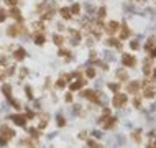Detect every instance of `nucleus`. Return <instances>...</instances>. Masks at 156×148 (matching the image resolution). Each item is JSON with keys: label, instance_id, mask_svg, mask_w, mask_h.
Returning <instances> with one entry per match:
<instances>
[{"label": "nucleus", "instance_id": "f257e3e1", "mask_svg": "<svg viewBox=\"0 0 156 148\" xmlns=\"http://www.w3.org/2000/svg\"><path fill=\"white\" fill-rule=\"evenodd\" d=\"M0 147H5V143L10 140V138H13V135H15V132L12 130L10 127H7V125H2L0 127Z\"/></svg>", "mask_w": 156, "mask_h": 148}, {"label": "nucleus", "instance_id": "f03ea898", "mask_svg": "<svg viewBox=\"0 0 156 148\" xmlns=\"http://www.w3.org/2000/svg\"><path fill=\"white\" fill-rule=\"evenodd\" d=\"M126 102H128V97H126V94L115 92V96H113V99H112L113 107H123V105H126Z\"/></svg>", "mask_w": 156, "mask_h": 148}, {"label": "nucleus", "instance_id": "7ed1b4c3", "mask_svg": "<svg viewBox=\"0 0 156 148\" xmlns=\"http://www.w3.org/2000/svg\"><path fill=\"white\" fill-rule=\"evenodd\" d=\"M136 64V58L131 56L130 53H123L122 54V66L125 67H133Z\"/></svg>", "mask_w": 156, "mask_h": 148}, {"label": "nucleus", "instance_id": "20e7f679", "mask_svg": "<svg viewBox=\"0 0 156 148\" xmlns=\"http://www.w3.org/2000/svg\"><path fill=\"white\" fill-rule=\"evenodd\" d=\"M104 30H105L107 35H113V33H117L120 30V23L118 21H109V25L104 26Z\"/></svg>", "mask_w": 156, "mask_h": 148}, {"label": "nucleus", "instance_id": "39448f33", "mask_svg": "<svg viewBox=\"0 0 156 148\" xmlns=\"http://www.w3.org/2000/svg\"><path fill=\"white\" fill-rule=\"evenodd\" d=\"M82 96L87 97L89 101H94L96 104L100 102V101H99V94H97V91H84V92H82Z\"/></svg>", "mask_w": 156, "mask_h": 148}, {"label": "nucleus", "instance_id": "423d86ee", "mask_svg": "<svg viewBox=\"0 0 156 148\" xmlns=\"http://www.w3.org/2000/svg\"><path fill=\"white\" fill-rule=\"evenodd\" d=\"M120 30H122V31H120V35H118V40H126V38L131 35L130 28H128L125 23H123V25H120Z\"/></svg>", "mask_w": 156, "mask_h": 148}, {"label": "nucleus", "instance_id": "0eeeda50", "mask_svg": "<svg viewBox=\"0 0 156 148\" xmlns=\"http://www.w3.org/2000/svg\"><path fill=\"white\" fill-rule=\"evenodd\" d=\"M8 15L12 17V18H15L16 21H23V15H21V12L16 8V7H12L10 8V13Z\"/></svg>", "mask_w": 156, "mask_h": 148}, {"label": "nucleus", "instance_id": "6e6552de", "mask_svg": "<svg viewBox=\"0 0 156 148\" xmlns=\"http://www.w3.org/2000/svg\"><path fill=\"white\" fill-rule=\"evenodd\" d=\"M10 118L16 123V125H21V127H23V125H26V120H28V118H26V115H12Z\"/></svg>", "mask_w": 156, "mask_h": 148}, {"label": "nucleus", "instance_id": "1a4fd4ad", "mask_svg": "<svg viewBox=\"0 0 156 148\" xmlns=\"http://www.w3.org/2000/svg\"><path fill=\"white\" fill-rule=\"evenodd\" d=\"M13 58H15L16 61H23V59L26 58V53H25V50H23V48H18V50H16V51L13 53Z\"/></svg>", "mask_w": 156, "mask_h": 148}, {"label": "nucleus", "instance_id": "9d476101", "mask_svg": "<svg viewBox=\"0 0 156 148\" xmlns=\"http://www.w3.org/2000/svg\"><path fill=\"white\" fill-rule=\"evenodd\" d=\"M18 31H20V25H10L7 28V35L8 36H16L18 35Z\"/></svg>", "mask_w": 156, "mask_h": 148}, {"label": "nucleus", "instance_id": "9b49d317", "mask_svg": "<svg viewBox=\"0 0 156 148\" xmlns=\"http://www.w3.org/2000/svg\"><path fill=\"white\" fill-rule=\"evenodd\" d=\"M126 89H128V92H131V94H136V92L140 91V82H136V81L130 82Z\"/></svg>", "mask_w": 156, "mask_h": 148}, {"label": "nucleus", "instance_id": "f8f14e48", "mask_svg": "<svg viewBox=\"0 0 156 148\" xmlns=\"http://www.w3.org/2000/svg\"><path fill=\"white\" fill-rule=\"evenodd\" d=\"M59 13H61V17H63V18H66V20H71V10H69V7H63V8H61L59 10Z\"/></svg>", "mask_w": 156, "mask_h": 148}, {"label": "nucleus", "instance_id": "ddd939ff", "mask_svg": "<svg viewBox=\"0 0 156 148\" xmlns=\"http://www.w3.org/2000/svg\"><path fill=\"white\" fill-rule=\"evenodd\" d=\"M35 43H36V45H40V46H43L46 43L45 35H43V33H36V35H35Z\"/></svg>", "mask_w": 156, "mask_h": 148}, {"label": "nucleus", "instance_id": "4468645a", "mask_svg": "<svg viewBox=\"0 0 156 148\" xmlns=\"http://www.w3.org/2000/svg\"><path fill=\"white\" fill-rule=\"evenodd\" d=\"M69 33L72 35V43H74V45H77V43L81 41V33H79L77 30H69Z\"/></svg>", "mask_w": 156, "mask_h": 148}, {"label": "nucleus", "instance_id": "2eb2a0df", "mask_svg": "<svg viewBox=\"0 0 156 148\" xmlns=\"http://www.w3.org/2000/svg\"><path fill=\"white\" fill-rule=\"evenodd\" d=\"M105 45L115 46V48H120V40H117V38H109V40H105Z\"/></svg>", "mask_w": 156, "mask_h": 148}, {"label": "nucleus", "instance_id": "dca6fc26", "mask_svg": "<svg viewBox=\"0 0 156 148\" xmlns=\"http://www.w3.org/2000/svg\"><path fill=\"white\" fill-rule=\"evenodd\" d=\"M69 10H71V15H79V13H81V5H79V3H74L72 7H69Z\"/></svg>", "mask_w": 156, "mask_h": 148}, {"label": "nucleus", "instance_id": "f3484780", "mask_svg": "<svg viewBox=\"0 0 156 148\" xmlns=\"http://www.w3.org/2000/svg\"><path fill=\"white\" fill-rule=\"evenodd\" d=\"M115 122H117V118H115V117H109V120L104 123V128H105V130H107V128H112L113 125H115Z\"/></svg>", "mask_w": 156, "mask_h": 148}, {"label": "nucleus", "instance_id": "a211bd4d", "mask_svg": "<svg viewBox=\"0 0 156 148\" xmlns=\"http://www.w3.org/2000/svg\"><path fill=\"white\" fill-rule=\"evenodd\" d=\"M143 96H145L146 99H153V97H155V89H153V87H148V89H145Z\"/></svg>", "mask_w": 156, "mask_h": 148}, {"label": "nucleus", "instance_id": "6ab92c4d", "mask_svg": "<svg viewBox=\"0 0 156 148\" xmlns=\"http://www.w3.org/2000/svg\"><path fill=\"white\" fill-rule=\"evenodd\" d=\"M53 41H54L58 46H61L63 43H64V36H61V35H53Z\"/></svg>", "mask_w": 156, "mask_h": 148}, {"label": "nucleus", "instance_id": "aec40b11", "mask_svg": "<svg viewBox=\"0 0 156 148\" xmlns=\"http://www.w3.org/2000/svg\"><path fill=\"white\" fill-rule=\"evenodd\" d=\"M84 86V81H76L74 84H71V91H77V89H81Z\"/></svg>", "mask_w": 156, "mask_h": 148}, {"label": "nucleus", "instance_id": "412c9836", "mask_svg": "<svg viewBox=\"0 0 156 148\" xmlns=\"http://www.w3.org/2000/svg\"><path fill=\"white\" fill-rule=\"evenodd\" d=\"M53 17H54V10H48V12L45 13V15L41 17V18H43V20H51Z\"/></svg>", "mask_w": 156, "mask_h": 148}, {"label": "nucleus", "instance_id": "4be33fe9", "mask_svg": "<svg viewBox=\"0 0 156 148\" xmlns=\"http://www.w3.org/2000/svg\"><path fill=\"white\" fill-rule=\"evenodd\" d=\"M117 77H122V81H126V79H128V74H126L123 69H120V71H117Z\"/></svg>", "mask_w": 156, "mask_h": 148}, {"label": "nucleus", "instance_id": "5701e85b", "mask_svg": "<svg viewBox=\"0 0 156 148\" xmlns=\"http://www.w3.org/2000/svg\"><path fill=\"white\" fill-rule=\"evenodd\" d=\"M131 137H133V140H135L136 143H141V135H140V130H136V132L131 133Z\"/></svg>", "mask_w": 156, "mask_h": 148}, {"label": "nucleus", "instance_id": "b1692460", "mask_svg": "<svg viewBox=\"0 0 156 148\" xmlns=\"http://www.w3.org/2000/svg\"><path fill=\"white\" fill-rule=\"evenodd\" d=\"M109 89H110L112 92H118V89H120V86H118L117 82H110V84H109Z\"/></svg>", "mask_w": 156, "mask_h": 148}, {"label": "nucleus", "instance_id": "393cba45", "mask_svg": "<svg viewBox=\"0 0 156 148\" xmlns=\"http://www.w3.org/2000/svg\"><path fill=\"white\" fill-rule=\"evenodd\" d=\"M59 56H67V58H71V51H69V50L61 48V50H59Z\"/></svg>", "mask_w": 156, "mask_h": 148}, {"label": "nucleus", "instance_id": "a878e982", "mask_svg": "<svg viewBox=\"0 0 156 148\" xmlns=\"http://www.w3.org/2000/svg\"><path fill=\"white\" fill-rule=\"evenodd\" d=\"M86 74H87V77H91L92 79V77L96 76V69H94V67H89V69L86 71Z\"/></svg>", "mask_w": 156, "mask_h": 148}, {"label": "nucleus", "instance_id": "bb28decb", "mask_svg": "<svg viewBox=\"0 0 156 148\" xmlns=\"http://www.w3.org/2000/svg\"><path fill=\"white\" fill-rule=\"evenodd\" d=\"M2 91H3V94H5V96H10L12 86H10V84H5V86H3V89H2Z\"/></svg>", "mask_w": 156, "mask_h": 148}, {"label": "nucleus", "instance_id": "cd10ccee", "mask_svg": "<svg viewBox=\"0 0 156 148\" xmlns=\"http://www.w3.org/2000/svg\"><path fill=\"white\" fill-rule=\"evenodd\" d=\"M105 15H107V8L105 7H100V8H99V18H104Z\"/></svg>", "mask_w": 156, "mask_h": 148}, {"label": "nucleus", "instance_id": "c85d7f7f", "mask_svg": "<svg viewBox=\"0 0 156 148\" xmlns=\"http://www.w3.org/2000/svg\"><path fill=\"white\" fill-rule=\"evenodd\" d=\"M7 17H8V15H7V12L3 10V8H0V21H5Z\"/></svg>", "mask_w": 156, "mask_h": 148}, {"label": "nucleus", "instance_id": "c756f323", "mask_svg": "<svg viewBox=\"0 0 156 148\" xmlns=\"http://www.w3.org/2000/svg\"><path fill=\"white\" fill-rule=\"evenodd\" d=\"M64 86H66V81H64V79H59V81L56 82V87H58V89H63Z\"/></svg>", "mask_w": 156, "mask_h": 148}, {"label": "nucleus", "instance_id": "7c9ffc66", "mask_svg": "<svg viewBox=\"0 0 156 148\" xmlns=\"http://www.w3.org/2000/svg\"><path fill=\"white\" fill-rule=\"evenodd\" d=\"M7 2V5H10V7H16V3H18V0H5Z\"/></svg>", "mask_w": 156, "mask_h": 148}, {"label": "nucleus", "instance_id": "2f4dec72", "mask_svg": "<svg viewBox=\"0 0 156 148\" xmlns=\"http://www.w3.org/2000/svg\"><path fill=\"white\" fill-rule=\"evenodd\" d=\"M0 64H2V66H3V67H7V64H8V61H7V58H5V56H2V58H0Z\"/></svg>", "mask_w": 156, "mask_h": 148}, {"label": "nucleus", "instance_id": "473e14b6", "mask_svg": "<svg viewBox=\"0 0 156 148\" xmlns=\"http://www.w3.org/2000/svg\"><path fill=\"white\" fill-rule=\"evenodd\" d=\"M138 46H140V45H138V41H131V43H130L131 50H138Z\"/></svg>", "mask_w": 156, "mask_h": 148}, {"label": "nucleus", "instance_id": "72a5a7b5", "mask_svg": "<svg viewBox=\"0 0 156 148\" xmlns=\"http://www.w3.org/2000/svg\"><path fill=\"white\" fill-rule=\"evenodd\" d=\"M30 135L31 137H38L40 133H38V130H35V128H30Z\"/></svg>", "mask_w": 156, "mask_h": 148}, {"label": "nucleus", "instance_id": "f704fd0d", "mask_svg": "<svg viewBox=\"0 0 156 148\" xmlns=\"http://www.w3.org/2000/svg\"><path fill=\"white\" fill-rule=\"evenodd\" d=\"M64 118H63V117H61V115H59V117H58V125H59V127H63V125H64Z\"/></svg>", "mask_w": 156, "mask_h": 148}, {"label": "nucleus", "instance_id": "c9c22d12", "mask_svg": "<svg viewBox=\"0 0 156 148\" xmlns=\"http://www.w3.org/2000/svg\"><path fill=\"white\" fill-rule=\"evenodd\" d=\"M133 104H135V107H136V109L141 107V101H140V99H135V101H133Z\"/></svg>", "mask_w": 156, "mask_h": 148}, {"label": "nucleus", "instance_id": "e433bc0d", "mask_svg": "<svg viewBox=\"0 0 156 148\" xmlns=\"http://www.w3.org/2000/svg\"><path fill=\"white\" fill-rule=\"evenodd\" d=\"M151 58H156V48H151Z\"/></svg>", "mask_w": 156, "mask_h": 148}, {"label": "nucleus", "instance_id": "4c0bfd02", "mask_svg": "<svg viewBox=\"0 0 156 148\" xmlns=\"http://www.w3.org/2000/svg\"><path fill=\"white\" fill-rule=\"evenodd\" d=\"M89 56H91V59H96L97 54H96V51H91V54H89Z\"/></svg>", "mask_w": 156, "mask_h": 148}, {"label": "nucleus", "instance_id": "58836bf2", "mask_svg": "<svg viewBox=\"0 0 156 148\" xmlns=\"http://www.w3.org/2000/svg\"><path fill=\"white\" fill-rule=\"evenodd\" d=\"M89 148H104V147H102V145H99V143H94V145H92V147H89Z\"/></svg>", "mask_w": 156, "mask_h": 148}, {"label": "nucleus", "instance_id": "ea45409f", "mask_svg": "<svg viewBox=\"0 0 156 148\" xmlns=\"http://www.w3.org/2000/svg\"><path fill=\"white\" fill-rule=\"evenodd\" d=\"M153 79H156V69L153 71Z\"/></svg>", "mask_w": 156, "mask_h": 148}, {"label": "nucleus", "instance_id": "a19ab883", "mask_svg": "<svg viewBox=\"0 0 156 148\" xmlns=\"http://www.w3.org/2000/svg\"><path fill=\"white\" fill-rule=\"evenodd\" d=\"M153 147H155V148H156V140H155V142H153Z\"/></svg>", "mask_w": 156, "mask_h": 148}, {"label": "nucleus", "instance_id": "79ce46f5", "mask_svg": "<svg viewBox=\"0 0 156 148\" xmlns=\"http://www.w3.org/2000/svg\"><path fill=\"white\" fill-rule=\"evenodd\" d=\"M148 148H155V147H148Z\"/></svg>", "mask_w": 156, "mask_h": 148}, {"label": "nucleus", "instance_id": "37998d69", "mask_svg": "<svg viewBox=\"0 0 156 148\" xmlns=\"http://www.w3.org/2000/svg\"><path fill=\"white\" fill-rule=\"evenodd\" d=\"M136 2H140V0H136Z\"/></svg>", "mask_w": 156, "mask_h": 148}]
</instances>
